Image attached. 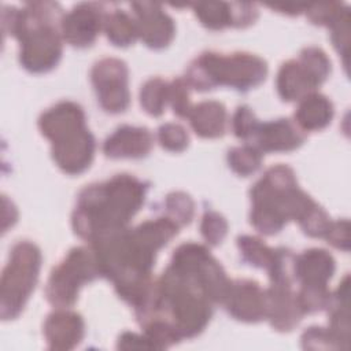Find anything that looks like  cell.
I'll use <instances>...</instances> for the list:
<instances>
[{
  "instance_id": "obj_31",
  "label": "cell",
  "mask_w": 351,
  "mask_h": 351,
  "mask_svg": "<svg viewBox=\"0 0 351 351\" xmlns=\"http://www.w3.org/2000/svg\"><path fill=\"white\" fill-rule=\"evenodd\" d=\"M158 140L160 145L171 152H181L188 147L189 137L186 130L178 123H163L158 129Z\"/></svg>"
},
{
  "instance_id": "obj_14",
  "label": "cell",
  "mask_w": 351,
  "mask_h": 351,
  "mask_svg": "<svg viewBox=\"0 0 351 351\" xmlns=\"http://www.w3.org/2000/svg\"><path fill=\"white\" fill-rule=\"evenodd\" d=\"M154 144L151 132L144 126L123 125L108 136L103 144V152L108 158H143L148 155Z\"/></svg>"
},
{
  "instance_id": "obj_32",
  "label": "cell",
  "mask_w": 351,
  "mask_h": 351,
  "mask_svg": "<svg viewBox=\"0 0 351 351\" xmlns=\"http://www.w3.org/2000/svg\"><path fill=\"white\" fill-rule=\"evenodd\" d=\"M302 343L304 348L319 350V348H346V346L336 337V335L328 328L311 326L308 328L303 336Z\"/></svg>"
},
{
  "instance_id": "obj_13",
  "label": "cell",
  "mask_w": 351,
  "mask_h": 351,
  "mask_svg": "<svg viewBox=\"0 0 351 351\" xmlns=\"http://www.w3.org/2000/svg\"><path fill=\"white\" fill-rule=\"evenodd\" d=\"M303 315L304 313L291 285L271 284L266 289V318L274 329L281 332L292 330Z\"/></svg>"
},
{
  "instance_id": "obj_37",
  "label": "cell",
  "mask_w": 351,
  "mask_h": 351,
  "mask_svg": "<svg viewBox=\"0 0 351 351\" xmlns=\"http://www.w3.org/2000/svg\"><path fill=\"white\" fill-rule=\"evenodd\" d=\"M232 12V26L245 27L255 22L258 16V10L254 4L248 3H230Z\"/></svg>"
},
{
  "instance_id": "obj_36",
  "label": "cell",
  "mask_w": 351,
  "mask_h": 351,
  "mask_svg": "<svg viewBox=\"0 0 351 351\" xmlns=\"http://www.w3.org/2000/svg\"><path fill=\"white\" fill-rule=\"evenodd\" d=\"M348 221L347 219H341V221H336L332 222L326 234L324 236L329 244H332L336 248L348 251L350 248V234H348Z\"/></svg>"
},
{
  "instance_id": "obj_16",
  "label": "cell",
  "mask_w": 351,
  "mask_h": 351,
  "mask_svg": "<svg viewBox=\"0 0 351 351\" xmlns=\"http://www.w3.org/2000/svg\"><path fill=\"white\" fill-rule=\"evenodd\" d=\"M85 126V114L82 108L73 101H60L38 119V128L51 143L58 141L63 136Z\"/></svg>"
},
{
  "instance_id": "obj_27",
  "label": "cell",
  "mask_w": 351,
  "mask_h": 351,
  "mask_svg": "<svg viewBox=\"0 0 351 351\" xmlns=\"http://www.w3.org/2000/svg\"><path fill=\"white\" fill-rule=\"evenodd\" d=\"M296 298L302 311L306 314L315 313L326 307L330 293L326 285H302Z\"/></svg>"
},
{
  "instance_id": "obj_38",
  "label": "cell",
  "mask_w": 351,
  "mask_h": 351,
  "mask_svg": "<svg viewBox=\"0 0 351 351\" xmlns=\"http://www.w3.org/2000/svg\"><path fill=\"white\" fill-rule=\"evenodd\" d=\"M118 348H123V350H152V346L144 335L140 336V335H136V333L125 332L119 336Z\"/></svg>"
},
{
  "instance_id": "obj_6",
  "label": "cell",
  "mask_w": 351,
  "mask_h": 351,
  "mask_svg": "<svg viewBox=\"0 0 351 351\" xmlns=\"http://www.w3.org/2000/svg\"><path fill=\"white\" fill-rule=\"evenodd\" d=\"M174 267L189 274L213 303H223L230 280L210 251L197 243H184L173 254Z\"/></svg>"
},
{
  "instance_id": "obj_12",
  "label": "cell",
  "mask_w": 351,
  "mask_h": 351,
  "mask_svg": "<svg viewBox=\"0 0 351 351\" xmlns=\"http://www.w3.org/2000/svg\"><path fill=\"white\" fill-rule=\"evenodd\" d=\"M304 141L302 129L287 118L259 123L250 140L251 145L263 152H288L300 147Z\"/></svg>"
},
{
  "instance_id": "obj_35",
  "label": "cell",
  "mask_w": 351,
  "mask_h": 351,
  "mask_svg": "<svg viewBox=\"0 0 351 351\" xmlns=\"http://www.w3.org/2000/svg\"><path fill=\"white\" fill-rule=\"evenodd\" d=\"M348 21L350 12L348 8L330 25L332 29V43L336 47L337 52L343 56H347L348 51Z\"/></svg>"
},
{
  "instance_id": "obj_8",
  "label": "cell",
  "mask_w": 351,
  "mask_h": 351,
  "mask_svg": "<svg viewBox=\"0 0 351 351\" xmlns=\"http://www.w3.org/2000/svg\"><path fill=\"white\" fill-rule=\"evenodd\" d=\"M104 8L97 3L77 4L69 14L63 15L60 23L62 38L74 47H88L104 26Z\"/></svg>"
},
{
  "instance_id": "obj_24",
  "label": "cell",
  "mask_w": 351,
  "mask_h": 351,
  "mask_svg": "<svg viewBox=\"0 0 351 351\" xmlns=\"http://www.w3.org/2000/svg\"><path fill=\"white\" fill-rule=\"evenodd\" d=\"M193 10L202 25L211 30H222L232 26L230 4L222 1H204L193 4Z\"/></svg>"
},
{
  "instance_id": "obj_30",
  "label": "cell",
  "mask_w": 351,
  "mask_h": 351,
  "mask_svg": "<svg viewBox=\"0 0 351 351\" xmlns=\"http://www.w3.org/2000/svg\"><path fill=\"white\" fill-rule=\"evenodd\" d=\"M228 232V222L226 219L217 211H206L202 217L200 222V233L203 239L211 244H219Z\"/></svg>"
},
{
  "instance_id": "obj_19",
  "label": "cell",
  "mask_w": 351,
  "mask_h": 351,
  "mask_svg": "<svg viewBox=\"0 0 351 351\" xmlns=\"http://www.w3.org/2000/svg\"><path fill=\"white\" fill-rule=\"evenodd\" d=\"M332 118V101L326 96L314 92L300 99L295 111V123L306 132H315L326 128Z\"/></svg>"
},
{
  "instance_id": "obj_21",
  "label": "cell",
  "mask_w": 351,
  "mask_h": 351,
  "mask_svg": "<svg viewBox=\"0 0 351 351\" xmlns=\"http://www.w3.org/2000/svg\"><path fill=\"white\" fill-rule=\"evenodd\" d=\"M103 27L108 41L117 47H128L138 37L136 19L130 18L122 10H115L106 15Z\"/></svg>"
},
{
  "instance_id": "obj_18",
  "label": "cell",
  "mask_w": 351,
  "mask_h": 351,
  "mask_svg": "<svg viewBox=\"0 0 351 351\" xmlns=\"http://www.w3.org/2000/svg\"><path fill=\"white\" fill-rule=\"evenodd\" d=\"M335 267V259L328 251L310 248L295 256V280L302 285H326Z\"/></svg>"
},
{
  "instance_id": "obj_5",
  "label": "cell",
  "mask_w": 351,
  "mask_h": 351,
  "mask_svg": "<svg viewBox=\"0 0 351 351\" xmlns=\"http://www.w3.org/2000/svg\"><path fill=\"white\" fill-rule=\"evenodd\" d=\"M99 276L101 274L93 250L75 247L52 270L45 287L47 299L58 308H67L77 300L78 289Z\"/></svg>"
},
{
  "instance_id": "obj_26",
  "label": "cell",
  "mask_w": 351,
  "mask_h": 351,
  "mask_svg": "<svg viewBox=\"0 0 351 351\" xmlns=\"http://www.w3.org/2000/svg\"><path fill=\"white\" fill-rule=\"evenodd\" d=\"M167 217L177 225H186L191 222L195 211L193 200L185 192H171L165 200Z\"/></svg>"
},
{
  "instance_id": "obj_17",
  "label": "cell",
  "mask_w": 351,
  "mask_h": 351,
  "mask_svg": "<svg viewBox=\"0 0 351 351\" xmlns=\"http://www.w3.org/2000/svg\"><path fill=\"white\" fill-rule=\"evenodd\" d=\"M277 92L285 101L300 100L321 84L298 59L285 62L277 74Z\"/></svg>"
},
{
  "instance_id": "obj_29",
  "label": "cell",
  "mask_w": 351,
  "mask_h": 351,
  "mask_svg": "<svg viewBox=\"0 0 351 351\" xmlns=\"http://www.w3.org/2000/svg\"><path fill=\"white\" fill-rule=\"evenodd\" d=\"M298 222L303 232L311 237H324L332 223L329 215L317 203H314Z\"/></svg>"
},
{
  "instance_id": "obj_10",
  "label": "cell",
  "mask_w": 351,
  "mask_h": 351,
  "mask_svg": "<svg viewBox=\"0 0 351 351\" xmlns=\"http://www.w3.org/2000/svg\"><path fill=\"white\" fill-rule=\"evenodd\" d=\"M223 303L239 321L258 322L266 318V291L252 280L230 281Z\"/></svg>"
},
{
  "instance_id": "obj_20",
  "label": "cell",
  "mask_w": 351,
  "mask_h": 351,
  "mask_svg": "<svg viewBox=\"0 0 351 351\" xmlns=\"http://www.w3.org/2000/svg\"><path fill=\"white\" fill-rule=\"evenodd\" d=\"M188 118L195 133L203 138H215L225 133L226 108L219 101L206 100L193 106Z\"/></svg>"
},
{
  "instance_id": "obj_2",
  "label": "cell",
  "mask_w": 351,
  "mask_h": 351,
  "mask_svg": "<svg viewBox=\"0 0 351 351\" xmlns=\"http://www.w3.org/2000/svg\"><path fill=\"white\" fill-rule=\"evenodd\" d=\"M251 203L252 226L263 234H274L288 219L299 221L315 202L298 186L291 167L276 165L252 186Z\"/></svg>"
},
{
  "instance_id": "obj_4",
  "label": "cell",
  "mask_w": 351,
  "mask_h": 351,
  "mask_svg": "<svg viewBox=\"0 0 351 351\" xmlns=\"http://www.w3.org/2000/svg\"><path fill=\"white\" fill-rule=\"evenodd\" d=\"M40 266L41 252L36 244L19 241L12 247L0 282V314L4 321L16 318L23 310L37 284Z\"/></svg>"
},
{
  "instance_id": "obj_9",
  "label": "cell",
  "mask_w": 351,
  "mask_h": 351,
  "mask_svg": "<svg viewBox=\"0 0 351 351\" xmlns=\"http://www.w3.org/2000/svg\"><path fill=\"white\" fill-rule=\"evenodd\" d=\"M95 155V138L85 128L74 130L52 143V158L62 171L80 174L85 171Z\"/></svg>"
},
{
  "instance_id": "obj_3",
  "label": "cell",
  "mask_w": 351,
  "mask_h": 351,
  "mask_svg": "<svg viewBox=\"0 0 351 351\" xmlns=\"http://www.w3.org/2000/svg\"><path fill=\"white\" fill-rule=\"evenodd\" d=\"M266 74L267 64L256 55L236 52L225 56L217 52H203L192 60L184 80L197 90H208L222 85L248 90L262 84Z\"/></svg>"
},
{
  "instance_id": "obj_1",
  "label": "cell",
  "mask_w": 351,
  "mask_h": 351,
  "mask_svg": "<svg viewBox=\"0 0 351 351\" xmlns=\"http://www.w3.org/2000/svg\"><path fill=\"white\" fill-rule=\"evenodd\" d=\"M147 185L134 176L117 174L111 180L84 188L73 213L74 232L88 241L122 230L144 203Z\"/></svg>"
},
{
  "instance_id": "obj_11",
  "label": "cell",
  "mask_w": 351,
  "mask_h": 351,
  "mask_svg": "<svg viewBox=\"0 0 351 351\" xmlns=\"http://www.w3.org/2000/svg\"><path fill=\"white\" fill-rule=\"evenodd\" d=\"M136 14L138 37L154 49L165 48L174 37L176 26L173 19L163 11L160 4L143 1L132 4Z\"/></svg>"
},
{
  "instance_id": "obj_34",
  "label": "cell",
  "mask_w": 351,
  "mask_h": 351,
  "mask_svg": "<svg viewBox=\"0 0 351 351\" xmlns=\"http://www.w3.org/2000/svg\"><path fill=\"white\" fill-rule=\"evenodd\" d=\"M259 122L255 118L254 111L248 106L237 107L232 119V129L236 137L250 141L256 132Z\"/></svg>"
},
{
  "instance_id": "obj_25",
  "label": "cell",
  "mask_w": 351,
  "mask_h": 351,
  "mask_svg": "<svg viewBox=\"0 0 351 351\" xmlns=\"http://www.w3.org/2000/svg\"><path fill=\"white\" fill-rule=\"evenodd\" d=\"M228 163L236 174L247 177L261 167L262 152L251 144L234 147L228 152Z\"/></svg>"
},
{
  "instance_id": "obj_28",
  "label": "cell",
  "mask_w": 351,
  "mask_h": 351,
  "mask_svg": "<svg viewBox=\"0 0 351 351\" xmlns=\"http://www.w3.org/2000/svg\"><path fill=\"white\" fill-rule=\"evenodd\" d=\"M299 60L310 70L319 84L328 78L330 73V60L322 49L317 47L304 48L299 55Z\"/></svg>"
},
{
  "instance_id": "obj_23",
  "label": "cell",
  "mask_w": 351,
  "mask_h": 351,
  "mask_svg": "<svg viewBox=\"0 0 351 351\" xmlns=\"http://www.w3.org/2000/svg\"><path fill=\"white\" fill-rule=\"evenodd\" d=\"M169 101V84L159 77L149 78L141 86L140 103L144 111L152 117H159Z\"/></svg>"
},
{
  "instance_id": "obj_7",
  "label": "cell",
  "mask_w": 351,
  "mask_h": 351,
  "mask_svg": "<svg viewBox=\"0 0 351 351\" xmlns=\"http://www.w3.org/2000/svg\"><path fill=\"white\" fill-rule=\"evenodd\" d=\"M126 63L115 58L99 60L90 73L97 101L107 112H122L130 103Z\"/></svg>"
},
{
  "instance_id": "obj_33",
  "label": "cell",
  "mask_w": 351,
  "mask_h": 351,
  "mask_svg": "<svg viewBox=\"0 0 351 351\" xmlns=\"http://www.w3.org/2000/svg\"><path fill=\"white\" fill-rule=\"evenodd\" d=\"M189 85L184 78H176L171 84H169V103L174 114L181 118H188L191 112V101H189Z\"/></svg>"
},
{
  "instance_id": "obj_15",
  "label": "cell",
  "mask_w": 351,
  "mask_h": 351,
  "mask_svg": "<svg viewBox=\"0 0 351 351\" xmlns=\"http://www.w3.org/2000/svg\"><path fill=\"white\" fill-rule=\"evenodd\" d=\"M44 336L51 350H71L84 337V321L80 314L59 308L47 317Z\"/></svg>"
},
{
  "instance_id": "obj_22",
  "label": "cell",
  "mask_w": 351,
  "mask_h": 351,
  "mask_svg": "<svg viewBox=\"0 0 351 351\" xmlns=\"http://www.w3.org/2000/svg\"><path fill=\"white\" fill-rule=\"evenodd\" d=\"M237 247L241 259L248 265L259 269H269L274 259V248H270L266 243L255 236H240L237 239Z\"/></svg>"
}]
</instances>
